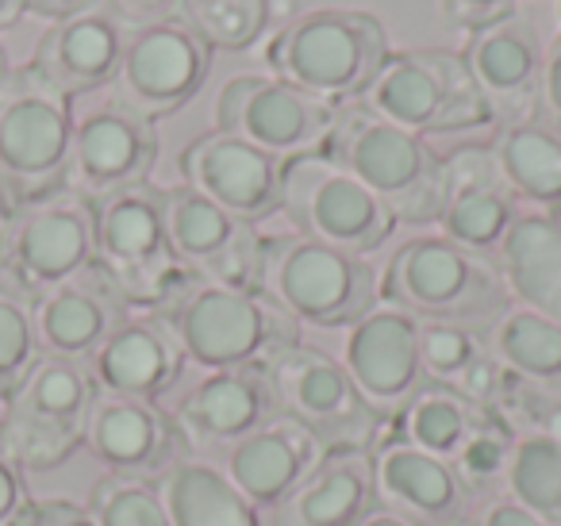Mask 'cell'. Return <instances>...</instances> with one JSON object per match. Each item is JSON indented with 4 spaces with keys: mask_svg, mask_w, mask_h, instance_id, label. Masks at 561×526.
Masks as SVG:
<instances>
[{
    "mask_svg": "<svg viewBox=\"0 0 561 526\" xmlns=\"http://www.w3.org/2000/svg\"><path fill=\"white\" fill-rule=\"evenodd\" d=\"M43 357L35 339L32 300L0 288V400H9L20 388V380L35 369Z\"/></svg>",
    "mask_w": 561,
    "mask_h": 526,
    "instance_id": "cell-39",
    "label": "cell"
},
{
    "mask_svg": "<svg viewBox=\"0 0 561 526\" xmlns=\"http://www.w3.org/2000/svg\"><path fill=\"white\" fill-rule=\"evenodd\" d=\"M489 354V334L481 323H446L420 319V362L431 385L458 388L466 369Z\"/></svg>",
    "mask_w": 561,
    "mask_h": 526,
    "instance_id": "cell-36",
    "label": "cell"
},
{
    "mask_svg": "<svg viewBox=\"0 0 561 526\" xmlns=\"http://www.w3.org/2000/svg\"><path fill=\"white\" fill-rule=\"evenodd\" d=\"M96 254L104 277L119 288L131 311H158L193 273L173 258L165 235L162 188L142 181L124 193L93 201Z\"/></svg>",
    "mask_w": 561,
    "mask_h": 526,
    "instance_id": "cell-7",
    "label": "cell"
},
{
    "mask_svg": "<svg viewBox=\"0 0 561 526\" xmlns=\"http://www.w3.org/2000/svg\"><path fill=\"white\" fill-rule=\"evenodd\" d=\"M389 32L374 12L362 9H312L277 24L265 39V70L331 104L362 101L369 81L389 62Z\"/></svg>",
    "mask_w": 561,
    "mask_h": 526,
    "instance_id": "cell-1",
    "label": "cell"
},
{
    "mask_svg": "<svg viewBox=\"0 0 561 526\" xmlns=\"http://www.w3.org/2000/svg\"><path fill=\"white\" fill-rule=\"evenodd\" d=\"M331 124V104L273 73H239L216 96V132L239 135L280 162L323 150Z\"/></svg>",
    "mask_w": 561,
    "mask_h": 526,
    "instance_id": "cell-13",
    "label": "cell"
},
{
    "mask_svg": "<svg viewBox=\"0 0 561 526\" xmlns=\"http://www.w3.org/2000/svg\"><path fill=\"white\" fill-rule=\"evenodd\" d=\"M512 304L561 323V227L546 211L523 208L492 254Z\"/></svg>",
    "mask_w": 561,
    "mask_h": 526,
    "instance_id": "cell-29",
    "label": "cell"
},
{
    "mask_svg": "<svg viewBox=\"0 0 561 526\" xmlns=\"http://www.w3.org/2000/svg\"><path fill=\"white\" fill-rule=\"evenodd\" d=\"M85 365L101 392L162 400L165 392L178 388L181 373H185V354L162 316L131 311Z\"/></svg>",
    "mask_w": 561,
    "mask_h": 526,
    "instance_id": "cell-25",
    "label": "cell"
},
{
    "mask_svg": "<svg viewBox=\"0 0 561 526\" xmlns=\"http://www.w3.org/2000/svg\"><path fill=\"white\" fill-rule=\"evenodd\" d=\"M500 415L519 434L550 438L561 446V385H538V380L512 377L500 403Z\"/></svg>",
    "mask_w": 561,
    "mask_h": 526,
    "instance_id": "cell-40",
    "label": "cell"
},
{
    "mask_svg": "<svg viewBox=\"0 0 561 526\" xmlns=\"http://www.w3.org/2000/svg\"><path fill=\"white\" fill-rule=\"evenodd\" d=\"M500 492L519 500L523 507H530L535 515L561 526V446L558 442L519 434Z\"/></svg>",
    "mask_w": 561,
    "mask_h": 526,
    "instance_id": "cell-34",
    "label": "cell"
},
{
    "mask_svg": "<svg viewBox=\"0 0 561 526\" xmlns=\"http://www.w3.org/2000/svg\"><path fill=\"white\" fill-rule=\"evenodd\" d=\"M323 457V446L297 419L273 415L254 434L227 446L216 465L254 507H277Z\"/></svg>",
    "mask_w": 561,
    "mask_h": 526,
    "instance_id": "cell-26",
    "label": "cell"
},
{
    "mask_svg": "<svg viewBox=\"0 0 561 526\" xmlns=\"http://www.w3.org/2000/svg\"><path fill=\"white\" fill-rule=\"evenodd\" d=\"M339 362L385 426L427 385L420 362V319L385 300L346 327Z\"/></svg>",
    "mask_w": 561,
    "mask_h": 526,
    "instance_id": "cell-18",
    "label": "cell"
},
{
    "mask_svg": "<svg viewBox=\"0 0 561 526\" xmlns=\"http://www.w3.org/2000/svg\"><path fill=\"white\" fill-rule=\"evenodd\" d=\"M381 300L415 319L492 323L512 304L496 262L443 235H412L381 273Z\"/></svg>",
    "mask_w": 561,
    "mask_h": 526,
    "instance_id": "cell-4",
    "label": "cell"
},
{
    "mask_svg": "<svg viewBox=\"0 0 561 526\" xmlns=\"http://www.w3.org/2000/svg\"><path fill=\"white\" fill-rule=\"evenodd\" d=\"M270 0H193L185 24L208 43V50H250L270 27Z\"/></svg>",
    "mask_w": 561,
    "mask_h": 526,
    "instance_id": "cell-37",
    "label": "cell"
},
{
    "mask_svg": "<svg viewBox=\"0 0 561 526\" xmlns=\"http://www.w3.org/2000/svg\"><path fill=\"white\" fill-rule=\"evenodd\" d=\"M124 24L104 4H93L89 12L58 20L43 32L32 70L70 101L89 96L96 89L112 85L119 70V55H124Z\"/></svg>",
    "mask_w": 561,
    "mask_h": 526,
    "instance_id": "cell-27",
    "label": "cell"
},
{
    "mask_svg": "<svg viewBox=\"0 0 561 526\" xmlns=\"http://www.w3.org/2000/svg\"><path fill=\"white\" fill-rule=\"evenodd\" d=\"M158 162V132L154 119L127 108L116 96L89 101L73 112V142H70V173L66 188L81 193L85 201H104L142 185Z\"/></svg>",
    "mask_w": 561,
    "mask_h": 526,
    "instance_id": "cell-16",
    "label": "cell"
},
{
    "mask_svg": "<svg viewBox=\"0 0 561 526\" xmlns=\"http://www.w3.org/2000/svg\"><path fill=\"white\" fill-rule=\"evenodd\" d=\"M369 461H374L377 503L412 518L415 526H450L473 511V495L461 488L450 461L397 434L385 431L381 442L369 449Z\"/></svg>",
    "mask_w": 561,
    "mask_h": 526,
    "instance_id": "cell-23",
    "label": "cell"
},
{
    "mask_svg": "<svg viewBox=\"0 0 561 526\" xmlns=\"http://www.w3.org/2000/svg\"><path fill=\"white\" fill-rule=\"evenodd\" d=\"M96 526H173L154 480L135 477H101L89 495Z\"/></svg>",
    "mask_w": 561,
    "mask_h": 526,
    "instance_id": "cell-38",
    "label": "cell"
},
{
    "mask_svg": "<svg viewBox=\"0 0 561 526\" xmlns=\"http://www.w3.org/2000/svg\"><path fill=\"white\" fill-rule=\"evenodd\" d=\"M374 507L369 454H328L277 507H270V526H358Z\"/></svg>",
    "mask_w": 561,
    "mask_h": 526,
    "instance_id": "cell-28",
    "label": "cell"
},
{
    "mask_svg": "<svg viewBox=\"0 0 561 526\" xmlns=\"http://www.w3.org/2000/svg\"><path fill=\"white\" fill-rule=\"evenodd\" d=\"M519 211V201L500 178L489 147H458L443 158V208H438L443 239L492 258Z\"/></svg>",
    "mask_w": 561,
    "mask_h": 526,
    "instance_id": "cell-22",
    "label": "cell"
},
{
    "mask_svg": "<svg viewBox=\"0 0 561 526\" xmlns=\"http://www.w3.org/2000/svg\"><path fill=\"white\" fill-rule=\"evenodd\" d=\"M542 55L546 35L538 27V20L523 9L507 12L496 24L466 35L461 58H466L496 127L535 119Z\"/></svg>",
    "mask_w": 561,
    "mask_h": 526,
    "instance_id": "cell-19",
    "label": "cell"
},
{
    "mask_svg": "<svg viewBox=\"0 0 561 526\" xmlns=\"http://www.w3.org/2000/svg\"><path fill=\"white\" fill-rule=\"evenodd\" d=\"M469 515H473V526H558V523H550V518L535 515V511L523 507L519 500H512V495H504V492L484 495Z\"/></svg>",
    "mask_w": 561,
    "mask_h": 526,
    "instance_id": "cell-44",
    "label": "cell"
},
{
    "mask_svg": "<svg viewBox=\"0 0 561 526\" xmlns=\"http://www.w3.org/2000/svg\"><path fill=\"white\" fill-rule=\"evenodd\" d=\"M362 104L389 124L420 135V139L484 132V127L496 132L489 104H484L461 50H392L381 73L362 93Z\"/></svg>",
    "mask_w": 561,
    "mask_h": 526,
    "instance_id": "cell-6",
    "label": "cell"
},
{
    "mask_svg": "<svg viewBox=\"0 0 561 526\" xmlns=\"http://www.w3.org/2000/svg\"><path fill=\"white\" fill-rule=\"evenodd\" d=\"M27 507H32V495H27L24 469L0 434V526H16Z\"/></svg>",
    "mask_w": 561,
    "mask_h": 526,
    "instance_id": "cell-43",
    "label": "cell"
},
{
    "mask_svg": "<svg viewBox=\"0 0 561 526\" xmlns=\"http://www.w3.org/2000/svg\"><path fill=\"white\" fill-rule=\"evenodd\" d=\"M89 454L112 472V477L158 480L181 454L178 426L170 411L158 400H135V396H116L96 388L93 408L85 419Z\"/></svg>",
    "mask_w": 561,
    "mask_h": 526,
    "instance_id": "cell-20",
    "label": "cell"
},
{
    "mask_svg": "<svg viewBox=\"0 0 561 526\" xmlns=\"http://www.w3.org/2000/svg\"><path fill=\"white\" fill-rule=\"evenodd\" d=\"M16 526H96L93 511L70 500H32Z\"/></svg>",
    "mask_w": 561,
    "mask_h": 526,
    "instance_id": "cell-46",
    "label": "cell"
},
{
    "mask_svg": "<svg viewBox=\"0 0 561 526\" xmlns=\"http://www.w3.org/2000/svg\"><path fill=\"white\" fill-rule=\"evenodd\" d=\"M519 9V0H438V16L450 24L454 32H481V27L504 20L507 12Z\"/></svg>",
    "mask_w": 561,
    "mask_h": 526,
    "instance_id": "cell-41",
    "label": "cell"
},
{
    "mask_svg": "<svg viewBox=\"0 0 561 526\" xmlns=\"http://www.w3.org/2000/svg\"><path fill=\"white\" fill-rule=\"evenodd\" d=\"M515 438H519V431H515L500 411L484 408L481 423L473 426V434L461 442V449L450 461L461 488H466L473 500H484V495L504 488V472H507V465H512Z\"/></svg>",
    "mask_w": 561,
    "mask_h": 526,
    "instance_id": "cell-35",
    "label": "cell"
},
{
    "mask_svg": "<svg viewBox=\"0 0 561 526\" xmlns=\"http://www.w3.org/2000/svg\"><path fill=\"white\" fill-rule=\"evenodd\" d=\"M358 526H415V523H412V518L397 515V511H389V507H381V503H377V507L369 511V515L362 518Z\"/></svg>",
    "mask_w": 561,
    "mask_h": 526,
    "instance_id": "cell-49",
    "label": "cell"
},
{
    "mask_svg": "<svg viewBox=\"0 0 561 526\" xmlns=\"http://www.w3.org/2000/svg\"><path fill=\"white\" fill-rule=\"evenodd\" d=\"M289 227L305 239L328 242L346 254H374L389 242L392 211L354 173L331 162L323 150L289 158L280 165V208Z\"/></svg>",
    "mask_w": 561,
    "mask_h": 526,
    "instance_id": "cell-10",
    "label": "cell"
},
{
    "mask_svg": "<svg viewBox=\"0 0 561 526\" xmlns=\"http://www.w3.org/2000/svg\"><path fill=\"white\" fill-rule=\"evenodd\" d=\"M165 411L178 426L181 446L208 461L280 415L265 369H201L188 385L173 388Z\"/></svg>",
    "mask_w": 561,
    "mask_h": 526,
    "instance_id": "cell-17",
    "label": "cell"
},
{
    "mask_svg": "<svg viewBox=\"0 0 561 526\" xmlns=\"http://www.w3.org/2000/svg\"><path fill=\"white\" fill-rule=\"evenodd\" d=\"M96 227L93 201L73 188H58L16 208L9 242L0 254V288L35 300L62 281L93 265Z\"/></svg>",
    "mask_w": 561,
    "mask_h": 526,
    "instance_id": "cell-12",
    "label": "cell"
},
{
    "mask_svg": "<svg viewBox=\"0 0 561 526\" xmlns=\"http://www.w3.org/2000/svg\"><path fill=\"white\" fill-rule=\"evenodd\" d=\"M558 16H561V0H558Z\"/></svg>",
    "mask_w": 561,
    "mask_h": 526,
    "instance_id": "cell-54",
    "label": "cell"
},
{
    "mask_svg": "<svg viewBox=\"0 0 561 526\" xmlns=\"http://www.w3.org/2000/svg\"><path fill=\"white\" fill-rule=\"evenodd\" d=\"M93 373L81 362L47 357L20 380L16 392L4 400L0 434L20 469L47 472L62 465L85 442V419L93 408Z\"/></svg>",
    "mask_w": 561,
    "mask_h": 526,
    "instance_id": "cell-11",
    "label": "cell"
},
{
    "mask_svg": "<svg viewBox=\"0 0 561 526\" xmlns=\"http://www.w3.org/2000/svg\"><path fill=\"white\" fill-rule=\"evenodd\" d=\"M24 20V0H0V32H9Z\"/></svg>",
    "mask_w": 561,
    "mask_h": 526,
    "instance_id": "cell-50",
    "label": "cell"
},
{
    "mask_svg": "<svg viewBox=\"0 0 561 526\" xmlns=\"http://www.w3.org/2000/svg\"><path fill=\"white\" fill-rule=\"evenodd\" d=\"M450 526H473V515H461L458 523H450Z\"/></svg>",
    "mask_w": 561,
    "mask_h": 526,
    "instance_id": "cell-52",
    "label": "cell"
},
{
    "mask_svg": "<svg viewBox=\"0 0 561 526\" xmlns=\"http://www.w3.org/2000/svg\"><path fill=\"white\" fill-rule=\"evenodd\" d=\"M481 415H484V408L466 400L458 388L431 385L427 380V385L400 408V415L392 419L385 431L412 442V446L427 449V454L443 457V461H454V454H458L461 442L473 434Z\"/></svg>",
    "mask_w": 561,
    "mask_h": 526,
    "instance_id": "cell-33",
    "label": "cell"
},
{
    "mask_svg": "<svg viewBox=\"0 0 561 526\" xmlns=\"http://www.w3.org/2000/svg\"><path fill=\"white\" fill-rule=\"evenodd\" d=\"M104 9L131 27L162 24V20H185V0H104Z\"/></svg>",
    "mask_w": 561,
    "mask_h": 526,
    "instance_id": "cell-45",
    "label": "cell"
},
{
    "mask_svg": "<svg viewBox=\"0 0 561 526\" xmlns=\"http://www.w3.org/2000/svg\"><path fill=\"white\" fill-rule=\"evenodd\" d=\"M131 316L119 288L104 277L101 265H89L78 277L62 281L32 300L35 339L47 357L85 365L112 331Z\"/></svg>",
    "mask_w": 561,
    "mask_h": 526,
    "instance_id": "cell-24",
    "label": "cell"
},
{
    "mask_svg": "<svg viewBox=\"0 0 561 526\" xmlns=\"http://www.w3.org/2000/svg\"><path fill=\"white\" fill-rule=\"evenodd\" d=\"M492 158L500 165V178L507 181L519 208L553 211L561 208V135L550 132L538 119L504 124L492 132Z\"/></svg>",
    "mask_w": 561,
    "mask_h": 526,
    "instance_id": "cell-31",
    "label": "cell"
},
{
    "mask_svg": "<svg viewBox=\"0 0 561 526\" xmlns=\"http://www.w3.org/2000/svg\"><path fill=\"white\" fill-rule=\"evenodd\" d=\"M73 142V104L20 66L0 85V185L20 204L66 188Z\"/></svg>",
    "mask_w": 561,
    "mask_h": 526,
    "instance_id": "cell-8",
    "label": "cell"
},
{
    "mask_svg": "<svg viewBox=\"0 0 561 526\" xmlns=\"http://www.w3.org/2000/svg\"><path fill=\"white\" fill-rule=\"evenodd\" d=\"M154 316L165 319L196 369H265L280 350L300 342V323L265 293H239L201 277H188Z\"/></svg>",
    "mask_w": 561,
    "mask_h": 526,
    "instance_id": "cell-2",
    "label": "cell"
},
{
    "mask_svg": "<svg viewBox=\"0 0 561 526\" xmlns=\"http://www.w3.org/2000/svg\"><path fill=\"white\" fill-rule=\"evenodd\" d=\"M12 73V66H9V55H4V47H0V85H4V78Z\"/></svg>",
    "mask_w": 561,
    "mask_h": 526,
    "instance_id": "cell-51",
    "label": "cell"
},
{
    "mask_svg": "<svg viewBox=\"0 0 561 526\" xmlns=\"http://www.w3.org/2000/svg\"><path fill=\"white\" fill-rule=\"evenodd\" d=\"M489 350L512 377L561 385V323L523 304H507L489 327Z\"/></svg>",
    "mask_w": 561,
    "mask_h": 526,
    "instance_id": "cell-32",
    "label": "cell"
},
{
    "mask_svg": "<svg viewBox=\"0 0 561 526\" xmlns=\"http://www.w3.org/2000/svg\"><path fill=\"white\" fill-rule=\"evenodd\" d=\"M154 488L173 526H257V507L208 457L181 454Z\"/></svg>",
    "mask_w": 561,
    "mask_h": 526,
    "instance_id": "cell-30",
    "label": "cell"
},
{
    "mask_svg": "<svg viewBox=\"0 0 561 526\" xmlns=\"http://www.w3.org/2000/svg\"><path fill=\"white\" fill-rule=\"evenodd\" d=\"M93 4H101V0H24V12H35V16L58 24V20H70V16H78V12H89Z\"/></svg>",
    "mask_w": 561,
    "mask_h": 526,
    "instance_id": "cell-47",
    "label": "cell"
},
{
    "mask_svg": "<svg viewBox=\"0 0 561 526\" xmlns=\"http://www.w3.org/2000/svg\"><path fill=\"white\" fill-rule=\"evenodd\" d=\"M170 250L193 277L208 285L262 293V235L188 185L162 188Z\"/></svg>",
    "mask_w": 561,
    "mask_h": 526,
    "instance_id": "cell-15",
    "label": "cell"
},
{
    "mask_svg": "<svg viewBox=\"0 0 561 526\" xmlns=\"http://www.w3.org/2000/svg\"><path fill=\"white\" fill-rule=\"evenodd\" d=\"M265 373L280 415L297 419L320 442L323 454H369L381 442L385 423L362 400L335 354L297 342L280 350Z\"/></svg>",
    "mask_w": 561,
    "mask_h": 526,
    "instance_id": "cell-9",
    "label": "cell"
},
{
    "mask_svg": "<svg viewBox=\"0 0 561 526\" xmlns=\"http://www.w3.org/2000/svg\"><path fill=\"white\" fill-rule=\"evenodd\" d=\"M211 70V50L185 20L131 27L112 78V96L147 119L173 116L204 89Z\"/></svg>",
    "mask_w": 561,
    "mask_h": 526,
    "instance_id": "cell-14",
    "label": "cell"
},
{
    "mask_svg": "<svg viewBox=\"0 0 561 526\" xmlns=\"http://www.w3.org/2000/svg\"><path fill=\"white\" fill-rule=\"evenodd\" d=\"M280 158L227 132L201 135L181 155L188 188L254 227L280 208Z\"/></svg>",
    "mask_w": 561,
    "mask_h": 526,
    "instance_id": "cell-21",
    "label": "cell"
},
{
    "mask_svg": "<svg viewBox=\"0 0 561 526\" xmlns=\"http://www.w3.org/2000/svg\"><path fill=\"white\" fill-rule=\"evenodd\" d=\"M323 155L362 181L397 224H438L443 208V158L427 139L389 124L362 101L339 104Z\"/></svg>",
    "mask_w": 561,
    "mask_h": 526,
    "instance_id": "cell-3",
    "label": "cell"
},
{
    "mask_svg": "<svg viewBox=\"0 0 561 526\" xmlns=\"http://www.w3.org/2000/svg\"><path fill=\"white\" fill-rule=\"evenodd\" d=\"M262 293L300 327L339 331L374 308L381 281L366 258L285 231L262 235Z\"/></svg>",
    "mask_w": 561,
    "mask_h": 526,
    "instance_id": "cell-5",
    "label": "cell"
},
{
    "mask_svg": "<svg viewBox=\"0 0 561 526\" xmlns=\"http://www.w3.org/2000/svg\"><path fill=\"white\" fill-rule=\"evenodd\" d=\"M185 4H193V0H185Z\"/></svg>",
    "mask_w": 561,
    "mask_h": 526,
    "instance_id": "cell-55",
    "label": "cell"
},
{
    "mask_svg": "<svg viewBox=\"0 0 561 526\" xmlns=\"http://www.w3.org/2000/svg\"><path fill=\"white\" fill-rule=\"evenodd\" d=\"M535 119L550 127V132L561 135V27H558V35H553V39H546L542 73H538Z\"/></svg>",
    "mask_w": 561,
    "mask_h": 526,
    "instance_id": "cell-42",
    "label": "cell"
},
{
    "mask_svg": "<svg viewBox=\"0 0 561 526\" xmlns=\"http://www.w3.org/2000/svg\"><path fill=\"white\" fill-rule=\"evenodd\" d=\"M553 219H558V227H561V208H558V211H553Z\"/></svg>",
    "mask_w": 561,
    "mask_h": 526,
    "instance_id": "cell-53",
    "label": "cell"
},
{
    "mask_svg": "<svg viewBox=\"0 0 561 526\" xmlns=\"http://www.w3.org/2000/svg\"><path fill=\"white\" fill-rule=\"evenodd\" d=\"M20 201L9 193V188L0 185V254H4V242H9V227H12V216H16Z\"/></svg>",
    "mask_w": 561,
    "mask_h": 526,
    "instance_id": "cell-48",
    "label": "cell"
}]
</instances>
